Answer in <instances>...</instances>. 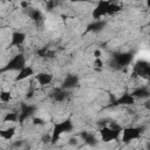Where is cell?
Masks as SVG:
<instances>
[{
  "label": "cell",
  "mask_w": 150,
  "mask_h": 150,
  "mask_svg": "<svg viewBox=\"0 0 150 150\" xmlns=\"http://www.w3.org/2000/svg\"><path fill=\"white\" fill-rule=\"evenodd\" d=\"M35 111V107L30 104H22L19 110V122L23 123L26 120H28Z\"/></svg>",
  "instance_id": "obj_8"
},
{
  "label": "cell",
  "mask_w": 150,
  "mask_h": 150,
  "mask_svg": "<svg viewBox=\"0 0 150 150\" xmlns=\"http://www.w3.org/2000/svg\"><path fill=\"white\" fill-rule=\"evenodd\" d=\"M35 81L39 83V86L45 87V86H48L53 82V75L47 73V71H41V73H38L35 75Z\"/></svg>",
  "instance_id": "obj_11"
},
{
  "label": "cell",
  "mask_w": 150,
  "mask_h": 150,
  "mask_svg": "<svg viewBox=\"0 0 150 150\" xmlns=\"http://www.w3.org/2000/svg\"><path fill=\"white\" fill-rule=\"evenodd\" d=\"M136 102L135 97L131 95V93H124L122 94L115 102L116 105H132Z\"/></svg>",
  "instance_id": "obj_12"
},
{
  "label": "cell",
  "mask_w": 150,
  "mask_h": 150,
  "mask_svg": "<svg viewBox=\"0 0 150 150\" xmlns=\"http://www.w3.org/2000/svg\"><path fill=\"white\" fill-rule=\"evenodd\" d=\"M132 59H134V56H132L131 53L124 52V53H118V54H116V55L114 56V62H115L118 67H127V66H129V64L132 62Z\"/></svg>",
  "instance_id": "obj_7"
},
{
  "label": "cell",
  "mask_w": 150,
  "mask_h": 150,
  "mask_svg": "<svg viewBox=\"0 0 150 150\" xmlns=\"http://www.w3.org/2000/svg\"><path fill=\"white\" fill-rule=\"evenodd\" d=\"M21 7L28 9V2H27V1H22V2H21Z\"/></svg>",
  "instance_id": "obj_26"
},
{
  "label": "cell",
  "mask_w": 150,
  "mask_h": 150,
  "mask_svg": "<svg viewBox=\"0 0 150 150\" xmlns=\"http://www.w3.org/2000/svg\"><path fill=\"white\" fill-rule=\"evenodd\" d=\"M66 89H63L62 87L61 88H56L54 89L52 93H50V97L53 98V101L55 102H62L64 98H66Z\"/></svg>",
  "instance_id": "obj_14"
},
{
  "label": "cell",
  "mask_w": 150,
  "mask_h": 150,
  "mask_svg": "<svg viewBox=\"0 0 150 150\" xmlns=\"http://www.w3.org/2000/svg\"><path fill=\"white\" fill-rule=\"evenodd\" d=\"M68 1H70V2H75V4H77V2H86V1H88V0H68Z\"/></svg>",
  "instance_id": "obj_27"
},
{
  "label": "cell",
  "mask_w": 150,
  "mask_h": 150,
  "mask_svg": "<svg viewBox=\"0 0 150 150\" xmlns=\"http://www.w3.org/2000/svg\"><path fill=\"white\" fill-rule=\"evenodd\" d=\"M77 84H79V77L76 75H68V76H66V79L62 82V88L68 90V89L74 88Z\"/></svg>",
  "instance_id": "obj_13"
},
{
  "label": "cell",
  "mask_w": 150,
  "mask_h": 150,
  "mask_svg": "<svg viewBox=\"0 0 150 150\" xmlns=\"http://www.w3.org/2000/svg\"><path fill=\"white\" fill-rule=\"evenodd\" d=\"M103 26H104V22L103 21L95 20L94 23H91V25L88 26V30H90V32H100L103 28Z\"/></svg>",
  "instance_id": "obj_21"
},
{
  "label": "cell",
  "mask_w": 150,
  "mask_h": 150,
  "mask_svg": "<svg viewBox=\"0 0 150 150\" xmlns=\"http://www.w3.org/2000/svg\"><path fill=\"white\" fill-rule=\"evenodd\" d=\"M23 66H26V57L23 53H19L14 55L2 68H0V73L4 71H19Z\"/></svg>",
  "instance_id": "obj_2"
},
{
  "label": "cell",
  "mask_w": 150,
  "mask_h": 150,
  "mask_svg": "<svg viewBox=\"0 0 150 150\" xmlns=\"http://www.w3.org/2000/svg\"><path fill=\"white\" fill-rule=\"evenodd\" d=\"M1 1H6V2H9V1H12V0H1Z\"/></svg>",
  "instance_id": "obj_29"
},
{
  "label": "cell",
  "mask_w": 150,
  "mask_h": 150,
  "mask_svg": "<svg viewBox=\"0 0 150 150\" xmlns=\"http://www.w3.org/2000/svg\"><path fill=\"white\" fill-rule=\"evenodd\" d=\"M33 75H35L34 69H33L30 66H27V64H26V66H23V67L18 71V75L15 76L14 81H15V82H20V81H23V80H26V79L33 76Z\"/></svg>",
  "instance_id": "obj_10"
},
{
  "label": "cell",
  "mask_w": 150,
  "mask_h": 150,
  "mask_svg": "<svg viewBox=\"0 0 150 150\" xmlns=\"http://www.w3.org/2000/svg\"><path fill=\"white\" fill-rule=\"evenodd\" d=\"M81 137H82V139H83L84 143L90 144V145H95L96 142H97L96 137L93 134H89V132H86V131L84 132H81Z\"/></svg>",
  "instance_id": "obj_18"
},
{
  "label": "cell",
  "mask_w": 150,
  "mask_h": 150,
  "mask_svg": "<svg viewBox=\"0 0 150 150\" xmlns=\"http://www.w3.org/2000/svg\"><path fill=\"white\" fill-rule=\"evenodd\" d=\"M93 55H94V59L101 57V56H102V52H101L100 49H95V50H94V53H93Z\"/></svg>",
  "instance_id": "obj_25"
},
{
  "label": "cell",
  "mask_w": 150,
  "mask_h": 150,
  "mask_svg": "<svg viewBox=\"0 0 150 150\" xmlns=\"http://www.w3.org/2000/svg\"><path fill=\"white\" fill-rule=\"evenodd\" d=\"M141 129L139 128H136V127H127L124 129H122L121 131V139L123 143H129L131 141H135V139H139L141 138Z\"/></svg>",
  "instance_id": "obj_3"
},
{
  "label": "cell",
  "mask_w": 150,
  "mask_h": 150,
  "mask_svg": "<svg viewBox=\"0 0 150 150\" xmlns=\"http://www.w3.org/2000/svg\"><path fill=\"white\" fill-rule=\"evenodd\" d=\"M2 121L5 123H14L16 121H19V111H9V112H6Z\"/></svg>",
  "instance_id": "obj_17"
},
{
  "label": "cell",
  "mask_w": 150,
  "mask_h": 150,
  "mask_svg": "<svg viewBox=\"0 0 150 150\" xmlns=\"http://www.w3.org/2000/svg\"><path fill=\"white\" fill-rule=\"evenodd\" d=\"M134 75L143 77V79H148L150 75V66L146 61H137L134 66Z\"/></svg>",
  "instance_id": "obj_6"
},
{
  "label": "cell",
  "mask_w": 150,
  "mask_h": 150,
  "mask_svg": "<svg viewBox=\"0 0 150 150\" xmlns=\"http://www.w3.org/2000/svg\"><path fill=\"white\" fill-rule=\"evenodd\" d=\"M105 1H109V2H117L118 0H105Z\"/></svg>",
  "instance_id": "obj_28"
},
{
  "label": "cell",
  "mask_w": 150,
  "mask_h": 150,
  "mask_svg": "<svg viewBox=\"0 0 150 150\" xmlns=\"http://www.w3.org/2000/svg\"><path fill=\"white\" fill-rule=\"evenodd\" d=\"M100 135H101V139L103 142L108 143V142L118 139L120 138V135H121V131L120 130H115V129L110 128L109 125H104L103 128H101Z\"/></svg>",
  "instance_id": "obj_4"
},
{
  "label": "cell",
  "mask_w": 150,
  "mask_h": 150,
  "mask_svg": "<svg viewBox=\"0 0 150 150\" xmlns=\"http://www.w3.org/2000/svg\"><path fill=\"white\" fill-rule=\"evenodd\" d=\"M13 100V95L9 90H0V101L2 103H9Z\"/></svg>",
  "instance_id": "obj_20"
},
{
  "label": "cell",
  "mask_w": 150,
  "mask_h": 150,
  "mask_svg": "<svg viewBox=\"0 0 150 150\" xmlns=\"http://www.w3.org/2000/svg\"><path fill=\"white\" fill-rule=\"evenodd\" d=\"M131 95L135 97V100H137V98L143 100V98H148L149 95H150V93H149L148 88H145V87H139V88L135 89L134 91H131Z\"/></svg>",
  "instance_id": "obj_16"
},
{
  "label": "cell",
  "mask_w": 150,
  "mask_h": 150,
  "mask_svg": "<svg viewBox=\"0 0 150 150\" xmlns=\"http://www.w3.org/2000/svg\"><path fill=\"white\" fill-rule=\"evenodd\" d=\"M28 15H29V18H30L33 21H35V22H40V21L43 19V15H42L41 11H39V9H35V8H33V9H29V12H28Z\"/></svg>",
  "instance_id": "obj_19"
},
{
  "label": "cell",
  "mask_w": 150,
  "mask_h": 150,
  "mask_svg": "<svg viewBox=\"0 0 150 150\" xmlns=\"http://www.w3.org/2000/svg\"><path fill=\"white\" fill-rule=\"evenodd\" d=\"M122 7L117 4V2H110L109 5V12H108V15H115L116 13L121 12Z\"/></svg>",
  "instance_id": "obj_22"
},
{
  "label": "cell",
  "mask_w": 150,
  "mask_h": 150,
  "mask_svg": "<svg viewBox=\"0 0 150 150\" xmlns=\"http://www.w3.org/2000/svg\"><path fill=\"white\" fill-rule=\"evenodd\" d=\"M93 66L95 68H102L103 67V61L101 60V57H97V59H94V63Z\"/></svg>",
  "instance_id": "obj_23"
},
{
  "label": "cell",
  "mask_w": 150,
  "mask_h": 150,
  "mask_svg": "<svg viewBox=\"0 0 150 150\" xmlns=\"http://www.w3.org/2000/svg\"><path fill=\"white\" fill-rule=\"evenodd\" d=\"M15 132H16L15 127H8V128H5V129H0V137L5 141H9L14 137Z\"/></svg>",
  "instance_id": "obj_15"
},
{
  "label": "cell",
  "mask_w": 150,
  "mask_h": 150,
  "mask_svg": "<svg viewBox=\"0 0 150 150\" xmlns=\"http://www.w3.org/2000/svg\"><path fill=\"white\" fill-rule=\"evenodd\" d=\"M109 5L110 2L109 1H105V0H100L97 2V5L95 6V8L93 9V18L95 20H100L101 18L108 15V12H109Z\"/></svg>",
  "instance_id": "obj_5"
},
{
  "label": "cell",
  "mask_w": 150,
  "mask_h": 150,
  "mask_svg": "<svg viewBox=\"0 0 150 150\" xmlns=\"http://www.w3.org/2000/svg\"><path fill=\"white\" fill-rule=\"evenodd\" d=\"M26 33L23 32H20V30H15L12 33L11 35V42H9V46L11 47H19L21 46L25 41H26Z\"/></svg>",
  "instance_id": "obj_9"
},
{
  "label": "cell",
  "mask_w": 150,
  "mask_h": 150,
  "mask_svg": "<svg viewBox=\"0 0 150 150\" xmlns=\"http://www.w3.org/2000/svg\"><path fill=\"white\" fill-rule=\"evenodd\" d=\"M33 124L34 125H43L45 121L42 118H40V117H35V118H33Z\"/></svg>",
  "instance_id": "obj_24"
},
{
  "label": "cell",
  "mask_w": 150,
  "mask_h": 150,
  "mask_svg": "<svg viewBox=\"0 0 150 150\" xmlns=\"http://www.w3.org/2000/svg\"><path fill=\"white\" fill-rule=\"evenodd\" d=\"M73 129H74V125H73V122L70 120H64L62 122L56 123L53 127V130L50 134V143H53V144L56 143L63 134L70 132Z\"/></svg>",
  "instance_id": "obj_1"
}]
</instances>
